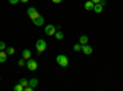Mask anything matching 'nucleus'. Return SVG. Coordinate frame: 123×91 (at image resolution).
<instances>
[{
	"label": "nucleus",
	"instance_id": "nucleus-26",
	"mask_svg": "<svg viewBox=\"0 0 123 91\" xmlns=\"http://www.w3.org/2000/svg\"><path fill=\"white\" fill-rule=\"evenodd\" d=\"M20 1H21L22 4H25V3H27V1H28V0H20Z\"/></svg>",
	"mask_w": 123,
	"mask_h": 91
},
{
	"label": "nucleus",
	"instance_id": "nucleus-12",
	"mask_svg": "<svg viewBox=\"0 0 123 91\" xmlns=\"http://www.w3.org/2000/svg\"><path fill=\"white\" fill-rule=\"evenodd\" d=\"M94 3L91 1V0H89V1H86L85 4H84V7H85V10H87V11H91L92 9H94Z\"/></svg>",
	"mask_w": 123,
	"mask_h": 91
},
{
	"label": "nucleus",
	"instance_id": "nucleus-19",
	"mask_svg": "<svg viewBox=\"0 0 123 91\" xmlns=\"http://www.w3.org/2000/svg\"><path fill=\"white\" fill-rule=\"evenodd\" d=\"M17 65H18V67H25V65H26V59L21 58V59L18 60V63H17Z\"/></svg>",
	"mask_w": 123,
	"mask_h": 91
},
{
	"label": "nucleus",
	"instance_id": "nucleus-22",
	"mask_svg": "<svg viewBox=\"0 0 123 91\" xmlns=\"http://www.w3.org/2000/svg\"><path fill=\"white\" fill-rule=\"evenodd\" d=\"M32 90H33V87H31L30 85H28V86H26V87L24 89V91H32Z\"/></svg>",
	"mask_w": 123,
	"mask_h": 91
},
{
	"label": "nucleus",
	"instance_id": "nucleus-5",
	"mask_svg": "<svg viewBox=\"0 0 123 91\" xmlns=\"http://www.w3.org/2000/svg\"><path fill=\"white\" fill-rule=\"evenodd\" d=\"M27 15H28V17H30L31 20H35L36 17L39 16V14H38V11H37V9L33 7V6H31V7L27 9Z\"/></svg>",
	"mask_w": 123,
	"mask_h": 91
},
{
	"label": "nucleus",
	"instance_id": "nucleus-13",
	"mask_svg": "<svg viewBox=\"0 0 123 91\" xmlns=\"http://www.w3.org/2000/svg\"><path fill=\"white\" fill-rule=\"evenodd\" d=\"M92 10H94L96 14H101L102 10H104V6H102L101 4H95V5H94V9H92Z\"/></svg>",
	"mask_w": 123,
	"mask_h": 91
},
{
	"label": "nucleus",
	"instance_id": "nucleus-14",
	"mask_svg": "<svg viewBox=\"0 0 123 91\" xmlns=\"http://www.w3.org/2000/svg\"><path fill=\"white\" fill-rule=\"evenodd\" d=\"M54 37L58 39V41H60V39H63V37H64V33L62 32V31H57V32L54 33Z\"/></svg>",
	"mask_w": 123,
	"mask_h": 91
},
{
	"label": "nucleus",
	"instance_id": "nucleus-4",
	"mask_svg": "<svg viewBox=\"0 0 123 91\" xmlns=\"http://www.w3.org/2000/svg\"><path fill=\"white\" fill-rule=\"evenodd\" d=\"M57 32V27L54 26V25H47L46 27H44V33L47 35V36H54V33Z\"/></svg>",
	"mask_w": 123,
	"mask_h": 91
},
{
	"label": "nucleus",
	"instance_id": "nucleus-8",
	"mask_svg": "<svg viewBox=\"0 0 123 91\" xmlns=\"http://www.w3.org/2000/svg\"><path fill=\"white\" fill-rule=\"evenodd\" d=\"M38 84H39V83H38V79H37V78H32L31 80H28V85H30L31 87H33V89L37 87Z\"/></svg>",
	"mask_w": 123,
	"mask_h": 91
},
{
	"label": "nucleus",
	"instance_id": "nucleus-2",
	"mask_svg": "<svg viewBox=\"0 0 123 91\" xmlns=\"http://www.w3.org/2000/svg\"><path fill=\"white\" fill-rule=\"evenodd\" d=\"M55 60H57L58 65H60L62 68H67V67L69 65V58H68L65 54H59V55H57Z\"/></svg>",
	"mask_w": 123,
	"mask_h": 91
},
{
	"label": "nucleus",
	"instance_id": "nucleus-27",
	"mask_svg": "<svg viewBox=\"0 0 123 91\" xmlns=\"http://www.w3.org/2000/svg\"><path fill=\"white\" fill-rule=\"evenodd\" d=\"M0 80H1V79H0Z\"/></svg>",
	"mask_w": 123,
	"mask_h": 91
},
{
	"label": "nucleus",
	"instance_id": "nucleus-15",
	"mask_svg": "<svg viewBox=\"0 0 123 91\" xmlns=\"http://www.w3.org/2000/svg\"><path fill=\"white\" fill-rule=\"evenodd\" d=\"M5 52H6L7 54H10V55H14V54H15V48H14V47H6Z\"/></svg>",
	"mask_w": 123,
	"mask_h": 91
},
{
	"label": "nucleus",
	"instance_id": "nucleus-10",
	"mask_svg": "<svg viewBox=\"0 0 123 91\" xmlns=\"http://www.w3.org/2000/svg\"><path fill=\"white\" fill-rule=\"evenodd\" d=\"M31 55H32V53H31L30 49H24V50H22V58H24V59L28 60V59L31 58Z\"/></svg>",
	"mask_w": 123,
	"mask_h": 91
},
{
	"label": "nucleus",
	"instance_id": "nucleus-17",
	"mask_svg": "<svg viewBox=\"0 0 123 91\" xmlns=\"http://www.w3.org/2000/svg\"><path fill=\"white\" fill-rule=\"evenodd\" d=\"M20 84H21L24 87H26V86H28V80L27 79H25V78H22L21 80H20V81H18Z\"/></svg>",
	"mask_w": 123,
	"mask_h": 91
},
{
	"label": "nucleus",
	"instance_id": "nucleus-20",
	"mask_svg": "<svg viewBox=\"0 0 123 91\" xmlns=\"http://www.w3.org/2000/svg\"><path fill=\"white\" fill-rule=\"evenodd\" d=\"M6 49V43L4 41H0V50H5Z\"/></svg>",
	"mask_w": 123,
	"mask_h": 91
},
{
	"label": "nucleus",
	"instance_id": "nucleus-3",
	"mask_svg": "<svg viewBox=\"0 0 123 91\" xmlns=\"http://www.w3.org/2000/svg\"><path fill=\"white\" fill-rule=\"evenodd\" d=\"M26 67H27L28 70H31V72H35V70H37V68H38V63H37V60L30 58L28 60H26Z\"/></svg>",
	"mask_w": 123,
	"mask_h": 91
},
{
	"label": "nucleus",
	"instance_id": "nucleus-24",
	"mask_svg": "<svg viewBox=\"0 0 123 91\" xmlns=\"http://www.w3.org/2000/svg\"><path fill=\"white\" fill-rule=\"evenodd\" d=\"M52 1H53L54 4H60L62 1H63V0H52Z\"/></svg>",
	"mask_w": 123,
	"mask_h": 91
},
{
	"label": "nucleus",
	"instance_id": "nucleus-6",
	"mask_svg": "<svg viewBox=\"0 0 123 91\" xmlns=\"http://www.w3.org/2000/svg\"><path fill=\"white\" fill-rule=\"evenodd\" d=\"M32 22L35 24V26H37V27H41V26H43L44 25V18H43V16H38V17H36L35 20H32Z\"/></svg>",
	"mask_w": 123,
	"mask_h": 91
},
{
	"label": "nucleus",
	"instance_id": "nucleus-23",
	"mask_svg": "<svg viewBox=\"0 0 123 91\" xmlns=\"http://www.w3.org/2000/svg\"><path fill=\"white\" fill-rule=\"evenodd\" d=\"M100 4H101L102 6H105V5H107V1H106V0H101V1H100Z\"/></svg>",
	"mask_w": 123,
	"mask_h": 91
},
{
	"label": "nucleus",
	"instance_id": "nucleus-16",
	"mask_svg": "<svg viewBox=\"0 0 123 91\" xmlns=\"http://www.w3.org/2000/svg\"><path fill=\"white\" fill-rule=\"evenodd\" d=\"M24 89H25V87L20 84V83L16 84V85H14V90H15V91H24Z\"/></svg>",
	"mask_w": 123,
	"mask_h": 91
},
{
	"label": "nucleus",
	"instance_id": "nucleus-9",
	"mask_svg": "<svg viewBox=\"0 0 123 91\" xmlns=\"http://www.w3.org/2000/svg\"><path fill=\"white\" fill-rule=\"evenodd\" d=\"M7 59V53L5 52V50H0V63H5Z\"/></svg>",
	"mask_w": 123,
	"mask_h": 91
},
{
	"label": "nucleus",
	"instance_id": "nucleus-25",
	"mask_svg": "<svg viewBox=\"0 0 123 91\" xmlns=\"http://www.w3.org/2000/svg\"><path fill=\"white\" fill-rule=\"evenodd\" d=\"M91 1L94 3V4H100V1H101V0H91Z\"/></svg>",
	"mask_w": 123,
	"mask_h": 91
},
{
	"label": "nucleus",
	"instance_id": "nucleus-1",
	"mask_svg": "<svg viewBox=\"0 0 123 91\" xmlns=\"http://www.w3.org/2000/svg\"><path fill=\"white\" fill-rule=\"evenodd\" d=\"M35 47H36V50H37V54L39 55L41 53H43L44 50L47 49V42L44 41V39H42V38H39L38 41L36 42Z\"/></svg>",
	"mask_w": 123,
	"mask_h": 91
},
{
	"label": "nucleus",
	"instance_id": "nucleus-11",
	"mask_svg": "<svg viewBox=\"0 0 123 91\" xmlns=\"http://www.w3.org/2000/svg\"><path fill=\"white\" fill-rule=\"evenodd\" d=\"M89 42V37L86 36V35H83V36H80L79 37V43L83 46V44H86Z\"/></svg>",
	"mask_w": 123,
	"mask_h": 91
},
{
	"label": "nucleus",
	"instance_id": "nucleus-18",
	"mask_svg": "<svg viewBox=\"0 0 123 91\" xmlns=\"http://www.w3.org/2000/svg\"><path fill=\"white\" fill-rule=\"evenodd\" d=\"M73 49L75 50V52H80V50H81V44L80 43H75L74 47H73Z\"/></svg>",
	"mask_w": 123,
	"mask_h": 91
},
{
	"label": "nucleus",
	"instance_id": "nucleus-7",
	"mask_svg": "<svg viewBox=\"0 0 123 91\" xmlns=\"http://www.w3.org/2000/svg\"><path fill=\"white\" fill-rule=\"evenodd\" d=\"M81 50H83V53H84V54L90 55V54L92 53V50H94V49H92L91 46H89V44L86 43V44H83V46H81Z\"/></svg>",
	"mask_w": 123,
	"mask_h": 91
},
{
	"label": "nucleus",
	"instance_id": "nucleus-21",
	"mask_svg": "<svg viewBox=\"0 0 123 91\" xmlns=\"http://www.w3.org/2000/svg\"><path fill=\"white\" fill-rule=\"evenodd\" d=\"M18 1H20V0H9V3H10V4H12V5H16Z\"/></svg>",
	"mask_w": 123,
	"mask_h": 91
}]
</instances>
